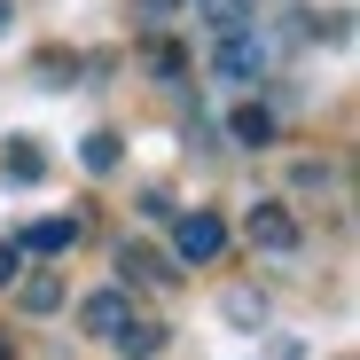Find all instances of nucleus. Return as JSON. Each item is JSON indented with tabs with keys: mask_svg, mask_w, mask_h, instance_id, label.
I'll list each match as a JSON object with an SVG mask.
<instances>
[{
	"mask_svg": "<svg viewBox=\"0 0 360 360\" xmlns=\"http://www.w3.org/2000/svg\"><path fill=\"white\" fill-rule=\"evenodd\" d=\"M243 235H251V251H274V259H290L297 243H306V235H297V219H290L282 204H251Z\"/></svg>",
	"mask_w": 360,
	"mask_h": 360,
	"instance_id": "obj_3",
	"label": "nucleus"
},
{
	"mask_svg": "<svg viewBox=\"0 0 360 360\" xmlns=\"http://www.w3.org/2000/svg\"><path fill=\"white\" fill-rule=\"evenodd\" d=\"M134 8H141V32H165V24H172V8H180V0H134Z\"/></svg>",
	"mask_w": 360,
	"mask_h": 360,
	"instance_id": "obj_15",
	"label": "nucleus"
},
{
	"mask_svg": "<svg viewBox=\"0 0 360 360\" xmlns=\"http://www.w3.org/2000/svg\"><path fill=\"white\" fill-rule=\"evenodd\" d=\"M126 321H134V297H126V290H94L86 306H79V329H86V337H117Z\"/></svg>",
	"mask_w": 360,
	"mask_h": 360,
	"instance_id": "obj_5",
	"label": "nucleus"
},
{
	"mask_svg": "<svg viewBox=\"0 0 360 360\" xmlns=\"http://www.w3.org/2000/svg\"><path fill=\"white\" fill-rule=\"evenodd\" d=\"M63 306V274H32L24 282V314H55Z\"/></svg>",
	"mask_w": 360,
	"mask_h": 360,
	"instance_id": "obj_11",
	"label": "nucleus"
},
{
	"mask_svg": "<svg viewBox=\"0 0 360 360\" xmlns=\"http://www.w3.org/2000/svg\"><path fill=\"white\" fill-rule=\"evenodd\" d=\"M227 134L243 141V149H266V141H274V110H266V102H243V110L227 117Z\"/></svg>",
	"mask_w": 360,
	"mask_h": 360,
	"instance_id": "obj_9",
	"label": "nucleus"
},
{
	"mask_svg": "<svg viewBox=\"0 0 360 360\" xmlns=\"http://www.w3.org/2000/svg\"><path fill=\"white\" fill-rule=\"evenodd\" d=\"M79 219H32L24 235H16V251H32V259H63V251H79Z\"/></svg>",
	"mask_w": 360,
	"mask_h": 360,
	"instance_id": "obj_4",
	"label": "nucleus"
},
{
	"mask_svg": "<svg viewBox=\"0 0 360 360\" xmlns=\"http://www.w3.org/2000/svg\"><path fill=\"white\" fill-rule=\"evenodd\" d=\"M172 251L188 259V266H212V259L227 251V219L204 212V204H196V212H172Z\"/></svg>",
	"mask_w": 360,
	"mask_h": 360,
	"instance_id": "obj_2",
	"label": "nucleus"
},
{
	"mask_svg": "<svg viewBox=\"0 0 360 360\" xmlns=\"http://www.w3.org/2000/svg\"><path fill=\"white\" fill-rule=\"evenodd\" d=\"M219 306H227V321H243V329H259V321H266V297H259V290H227Z\"/></svg>",
	"mask_w": 360,
	"mask_h": 360,
	"instance_id": "obj_13",
	"label": "nucleus"
},
{
	"mask_svg": "<svg viewBox=\"0 0 360 360\" xmlns=\"http://www.w3.org/2000/svg\"><path fill=\"white\" fill-rule=\"evenodd\" d=\"M266 71H274V39H266L259 24L212 39V79H227V86H259Z\"/></svg>",
	"mask_w": 360,
	"mask_h": 360,
	"instance_id": "obj_1",
	"label": "nucleus"
},
{
	"mask_svg": "<svg viewBox=\"0 0 360 360\" xmlns=\"http://www.w3.org/2000/svg\"><path fill=\"white\" fill-rule=\"evenodd\" d=\"M117 274H126V282H157V290H172V266H165L157 251H141V243L117 251Z\"/></svg>",
	"mask_w": 360,
	"mask_h": 360,
	"instance_id": "obj_10",
	"label": "nucleus"
},
{
	"mask_svg": "<svg viewBox=\"0 0 360 360\" xmlns=\"http://www.w3.org/2000/svg\"><path fill=\"white\" fill-rule=\"evenodd\" d=\"M0 360H16V352H8V337H0Z\"/></svg>",
	"mask_w": 360,
	"mask_h": 360,
	"instance_id": "obj_18",
	"label": "nucleus"
},
{
	"mask_svg": "<svg viewBox=\"0 0 360 360\" xmlns=\"http://www.w3.org/2000/svg\"><path fill=\"white\" fill-rule=\"evenodd\" d=\"M165 337H172L165 321H141V314H134V321H126V329H117L110 345H117V352H126V360H157V352H165Z\"/></svg>",
	"mask_w": 360,
	"mask_h": 360,
	"instance_id": "obj_7",
	"label": "nucleus"
},
{
	"mask_svg": "<svg viewBox=\"0 0 360 360\" xmlns=\"http://www.w3.org/2000/svg\"><path fill=\"white\" fill-rule=\"evenodd\" d=\"M16 266H24V251H16V235H8V243H0V282H8Z\"/></svg>",
	"mask_w": 360,
	"mask_h": 360,
	"instance_id": "obj_16",
	"label": "nucleus"
},
{
	"mask_svg": "<svg viewBox=\"0 0 360 360\" xmlns=\"http://www.w3.org/2000/svg\"><path fill=\"white\" fill-rule=\"evenodd\" d=\"M0 32H8V0H0Z\"/></svg>",
	"mask_w": 360,
	"mask_h": 360,
	"instance_id": "obj_17",
	"label": "nucleus"
},
{
	"mask_svg": "<svg viewBox=\"0 0 360 360\" xmlns=\"http://www.w3.org/2000/svg\"><path fill=\"white\" fill-rule=\"evenodd\" d=\"M314 39H329V47H345V39H352V24H345V8H329V16H314Z\"/></svg>",
	"mask_w": 360,
	"mask_h": 360,
	"instance_id": "obj_14",
	"label": "nucleus"
},
{
	"mask_svg": "<svg viewBox=\"0 0 360 360\" xmlns=\"http://www.w3.org/2000/svg\"><path fill=\"white\" fill-rule=\"evenodd\" d=\"M0 172H8L16 188H32V180H47V157H39V141H32V134H16L8 149H0Z\"/></svg>",
	"mask_w": 360,
	"mask_h": 360,
	"instance_id": "obj_6",
	"label": "nucleus"
},
{
	"mask_svg": "<svg viewBox=\"0 0 360 360\" xmlns=\"http://www.w3.org/2000/svg\"><path fill=\"white\" fill-rule=\"evenodd\" d=\"M79 157H86V172H117V157H126V149H117V134L102 126V134H86V149H79Z\"/></svg>",
	"mask_w": 360,
	"mask_h": 360,
	"instance_id": "obj_12",
	"label": "nucleus"
},
{
	"mask_svg": "<svg viewBox=\"0 0 360 360\" xmlns=\"http://www.w3.org/2000/svg\"><path fill=\"white\" fill-rule=\"evenodd\" d=\"M196 16H204V32H212V39H219V32L259 24V8H251V0H196Z\"/></svg>",
	"mask_w": 360,
	"mask_h": 360,
	"instance_id": "obj_8",
	"label": "nucleus"
}]
</instances>
